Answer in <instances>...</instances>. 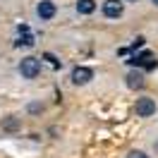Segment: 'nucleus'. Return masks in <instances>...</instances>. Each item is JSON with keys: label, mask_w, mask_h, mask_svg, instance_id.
<instances>
[{"label": "nucleus", "mask_w": 158, "mask_h": 158, "mask_svg": "<svg viewBox=\"0 0 158 158\" xmlns=\"http://www.w3.org/2000/svg\"><path fill=\"white\" fill-rule=\"evenodd\" d=\"M91 79H94V72H91L89 67H74L72 69V81H74V84H89Z\"/></svg>", "instance_id": "39448f33"}, {"label": "nucleus", "mask_w": 158, "mask_h": 158, "mask_svg": "<svg viewBox=\"0 0 158 158\" xmlns=\"http://www.w3.org/2000/svg\"><path fill=\"white\" fill-rule=\"evenodd\" d=\"M77 10L81 15H91V12L96 10V2L94 0H77Z\"/></svg>", "instance_id": "1a4fd4ad"}, {"label": "nucleus", "mask_w": 158, "mask_h": 158, "mask_svg": "<svg viewBox=\"0 0 158 158\" xmlns=\"http://www.w3.org/2000/svg\"><path fill=\"white\" fill-rule=\"evenodd\" d=\"M36 12H39L41 19H53V17H55V5H53L50 0H43V2H39Z\"/></svg>", "instance_id": "423d86ee"}, {"label": "nucleus", "mask_w": 158, "mask_h": 158, "mask_svg": "<svg viewBox=\"0 0 158 158\" xmlns=\"http://www.w3.org/2000/svg\"><path fill=\"white\" fill-rule=\"evenodd\" d=\"M19 72H22V77L34 79V77L41 72V62H39V58H24V60L19 62Z\"/></svg>", "instance_id": "f03ea898"}, {"label": "nucleus", "mask_w": 158, "mask_h": 158, "mask_svg": "<svg viewBox=\"0 0 158 158\" xmlns=\"http://www.w3.org/2000/svg\"><path fill=\"white\" fill-rule=\"evenodd\" d=\"M127 86L129 89H141V86H144V74H141V72H129L127 74Z\"/></svg>", "instance_id": "6e6552de"}, {"label": "nucleus", "mask_w": 158, "mask_h": 158, "mask_svg": "<svg viewBox=\"0 0 158 158\" xmlns=\"http://www.w3.org/2000/svg\"><path fill=\"white\" fill-rule=\"evenodd\" d=\"M36 41H34V34L29 31V27L27 24H22L19 27V41H17V46H24V48H31Z\"/></svg>", "instance_id": "0eeeda50"}, {"label": "nucleus", "mask_w": 158, "mask_h": 158, "mask_svg": "<svg viewBox=\"0 0 158 158\" xmlns=\"http://www.w3.org/2000/svg\"><path fill=\"white\" fill-rule=\"evenodd\" d=\"M127 158H148V156L144 153V151H132V153H129Z\"/></svg>", "instance_id": "9b49d317"}, {"label": "nucleus", "mask_w": 158, "mask_h": 158, "mask_svg": "<svg viewBox=\"0 0 158 158\" xmlns=\"http://www.w3.org/2000/svg\"><path fill=\"white\" fill-rule=\"evenodd\" d=\"M122 10H125V7H122L120 0H106V2H103V15H106L108 19H118L120 15H122Z\"/></svg>", "instance_id": "20e7f679"}, {"label": "nucleus", "mask_w": 158, "mask_h": 158, "mask_svg": "<svg viewBox=\"0 0 158 158\" xmlns=\"http://www.w3.org/2000/svg\"><path fill=\"white\" fill-rule=\"evenodd\" d=\"M2 129H5V132H17V129H19V120L17 118H5L2 120Z\"/></svg>", "instance_id": "9d476101"}, {"label": "nucleus", "mask_w": 158, "mask_h": 158, "mask_svg": "<svg viewBox=\"0 0 158 158\" xmlns=\"http://www.w3.org/2000/svg\"><path fill=\"white\" fill-rule=\"evenodd\" d=\"M153 5H158V0H153Z\"/></svg>", "instance_id": "ddd939ff"}, {"label": "nucleus", "mask_w": 158, "mask_h": 158, "mask_svg": "<svg viewBox=\"0 0 158 158\" xmlns=\"http://www.w3.org/2000/svg\"><path fill=\"white\" fill-rule=\"evenodd\" d=\"M46 60H50V65H53V67H60V62H58V60H55V58H53L50 53H48V55H46Z\"/></svg>", "instance_id": "f8f14e48"}, {"label": "nucleus", "mask_w": 158, "mask_h": 158, "mask_svg": "<svg viewBox=\"0 0 158 158\" xmlns=\"http://www.w3.org/2000/svg\"><path fill=\"white\" fill-rule=\"evenodd\" d=\"M129 65H134V67H144V69H156L158 60L156 55L151 53V50H144V53H139V55H134L132 60H127Z\"/></svg>", "instance_id": "f257e3e1"}, {"label": "nucleus", "mask_w": 158, "mask_h": 158, "mask_svg": "<svg viewBox=\"0 0 158 158\" xmlns=\"http://www.w3.org/2000/svg\"><path fill=\"white\" fill-rule=\"evenodd\" d=\"M132 2H137V0H132Z\"/></svg>", "instance_id": "4468645a"}, {"label": "nucleus", "mask_w": 158, "mask_h": 158, "mask_svg": "<svg viewBox=\"0 0 158 158\" xmlns=\"http://www.w3.org/2000/svg\"><path fill=\"white\" fill-rule=\"evenodd\" d=\"M134 113H137L139 118H151L156 113V101L153 98H139L137 106H134Z\"/></svg>", "instance_id": "7ed1b4c3"}]
</instances>
